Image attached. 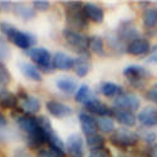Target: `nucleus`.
<instances>
[{
    "label": "nucleus",
    "instance_id": "nucleus-1",
    "mask_svg": "<svg viewBox=\"0 0 157 157\" xmlns=\"http://www.w3.org/2000/svg\"><path fill=\"white\" fill-rule=\"evenodd\" d=\"M0 30H2V33L11 43H14L17 47H19L21 49L29 50L36 43V39L33 34L19 30L17 27H14V25L10 23H6V21L0 23Z\"/></svg>",
    "mask_w": 157,
    "mask_h": 157
},
{
    "label": "nucleus",
    "instance_id": "nucleus-2",
    "mask_svg": "<svg viewBox=\"0 0 157 157\" xmlns=\"http://www.w3.org/2000/svg\"><path fill=\"white\" fill-rule=\"evenodd\" d=\"M65 5V20L69 29L82 32L88 28V19L83 13V4L79 2H64Z\"/></svg>",
    "mask_w": 157,
    "mask_h": 157
},
{
    "label": "nucleus",
    "instance_id": "nucleus-3",
    "mask_svg": "<svg viewBox=\"0 0 157 157\" xmlns=\"http://www.w3.org/2000/svg\"><path fill=\"white\" fill-rule=\"evenodd\" d=\"M63 39L73 50H75L77 53H79L81 56L88 57L89 52V36L83 34L82 32H77L69 28H65L62 30Z\"/></svg>",
    "mask_w": 157,
    "mask_h": 157
},
{
    "label": "nucleus",
    "instance_id": "nucleus-4",
    "mask_svg": "<svg viewBox=\"0 0 157 157\" xmlns=\"http://www.w3.org/2000/svg\"><path fill=\"white\" fill-rule=\"evenodd\" d=\"M109 141L113 146L126 150L128 147L136 146L140 141V136L137 132H135L132 129H128L126 127H121V128L114 129V132L109 137Z\"/></svg>",
    "mask_w": 157,
    "mask_h": 157
},
{
    "label": "nucleus",
    "instance_id": "nucleus-5",
    "mask_svg": "<svg viewBox=\"0 0 157 157\" xmlns=\"http://www.w3.org/2000/svg\"><path fill=\"white\" fill-rule=\"evenodd\" d=\"M28 56L36 64L39 69L50 73L53 71V58L50 52L43 47H33L28 50Z\"/></svg>",
    "mask_w": 157,
    "mask_h": 157
},
{
    "label": "nucleus",
    "instance_id": "nucleus-6",
    "mask_svg": "<svg viewBox=\"0 0 157 157\" xmlns=\"http://www.w3.org/2000/svg\"><path fill=\"white\" fill-rule=\"evenodd\" d=\"M123 75L128 79L129 84L135 88H143L145 82L150 77V73L146 68L141 67V65H128L123 69Z\"/></svg>",
    "mask_w": 157,
    "mask_h": 157
},
{
    "label": "nucleus",
    "instance_id": "nucleus-7",
    "mask_svg": "<svg viewBox=\"0 0 157 157\" xmlns=\"http://www.w3.org/2000/svg\"><path fill=\"white\" fill-rule=\"evenodd\" d=\"M141 106L140 98L131 92H123L118 97L113 99V108L117 109H123V111H137Z\"/></svg>",
    "mask_w": 157,
    "mask_h": 157
},
{
    "label": "nucleus",
    "instance_id": "nucleus-8",
    "mask_svg": "<svg viewBox=\"0 0 157 157\" xmlns=\"http://www.w3.org/2000/svg\"><path fill=\"white\" fill-rule=\"evenodd\" d=\"M65 152L71 157H84V140L79 133H72L65 141Z\"/></svg>",
    "mask_w": 157,
    "mask_h": 157
},
{
    "label": "nucleus",
    "instance_id": "nucleus-9",
    "mask_svg": "<svg viewBox=\"0 0 157 157\" xmlns=\"http://www.w3.org/2000/svg\"><path fill=\"white\" fill-rule=\"evenodd\" d=\"M117 36H118L121 40L124 43V42H133L136 39H138L140 36V32L137 29V25L135 24L133 20H124L122 21L118 28H117Z\"/></svg>",
    "mask_w": 157,
    "mask_h": 157
},
{
    "label": "nucleus",
    "instance_id": "nucleus-10",
    "mask_svg": "<svg viewBox=\"0 0 157 157\" xmlns=\"http://www.w3.org/2000/svg\"><path fill=\"white\" fill-rule=\"evenodd\" d=\"M15 117V121L19 126V128L21 131H24L27 135H32L34 133L35 131L39 128V123H38V118H35L34 116L32 114H25L23 113V111L20 108H18L17 116Z\"/></svg>",
    "mask_w": 157,
    "mask_h": 157
},
{
    "label": "nucleus",
    "instance_id": "nucleus-11",
    "mask_svg": "<svg viewBox=\"0 0 157 157\" xmlns=\"http://www.w3.org/2000/svg\"><path fill=\"white\" fill-rule=\"evenodd\" d=\"M84 108L89 114H94L98 117H111V118L113 117V108L108 107L106 103H103L97 97L84 104Z\"/></svg>",
    "mask_w": 157,
    "mask_h": 157
},
{
    "label": "nucleus",
    "instance_id": "nucleus-12",
    "mask_svg": "<svg viewBox=\"0 0 157 157\" xmlns=\"http://www.w3.org/2000/svg\"><path fill=\"white\" fill-rule=\"evenodd\" d=\"M47 111L56 118H65V117H69L73 113V108L68 104H65L63 102L56 101V99H50L45 103Z\"/></svg>",
    "mask_w": 157,
    "mask_h": 157
},
{
    "label": "nucleus",
    "instance_id": "nucleus-13",
    "mask_svg": "<svg viewBox=\"0 0 157 157\" xmlns=\"http://www.w3.org/2000/svg\"><path fill=\"white\" fill-rule=\"evenodd\" d=\"M79 124L82 128V132L84 133L86 137L93 136L98 133V126H97V118L88 112H81L79 113Z\"/></svg>",
    "mask_w": 157,
    "mask_h": 157
},
{
    "label": "nucleus",
    "instance_id": "nucleus-14",
    "mask_svg": "<svg viewBox=\"0 0 157 157\" xmlns=\"http://www.w3.org/2000/svg\"><path fill=\"white\" fill-rule=\"evenodd\" d=\"M20 109L23 111V113L25 114H34L36 112H39L42 107V103H40V99L36 98V97H33V96H29V94H25L23 92H20Z\"/></svg>",
    "mask_w": 157,
    "mask_h": 157
},
{
    "label": "nucleus",
    "instance_id": "nucleus-15",
    "mask_svg": "<svg viewBox=\"0 0 157 157\" xmlns=\"http://www.w3.org/2000/svg\"><path fill=\"white\" fill-rule=\"evenodd\" d=\"M151 50V44L146 38H138L136 40L131 42L127 44L126 52L131 56L140 57V56H145Z\"/></svg>",
    "mask_w": 157,
    "mask_h": 157
},
{
    "label": "nucleus",
    "instance_id": "nucleus-16",
    "mask_svg": "<svg viewBox=\"0 0 157 157\" xmlns=\"http://www.w3.org/2000/svg\"><path fill=\"white\" fill-rule=\"evenodd\" d=\"M137 121L145 127H156L157 126V107L147 106L140 111Z\"/></svg>",
    "mask_w": 157,
    "mask_h": 157
},
{
    "label": "nucleus",
    "instance_id": "nucleus-17",
    "mask_svg": "<svg viewBox=\"0 0 157 157\" xmlns=\"http://www.w3.org/2000/svg\"><path fill=\"white\" fill-rule=\"evenodd\" d=\"M82 9H83V13H84V15L87 17L88 20L97 23V24L103 23L104 10L101 6H98L96 4H92V3H86V4H83Z\"/></svg>",
    "mask_w": 157,
    "mask_h": 157
},
{
    "label": "nucleus",
    "instance_id": "nucleus-18",
    "mask_svg": "<svg viewBox=\"0 0 157 157\" xmlns=\"http://www.w3.org/2000/svg\"><path fill=\"white\" fill-rule=\"evenodd\" d=\"M113 118L117 120L120 124L124 126L126 128L135 127L137 123V116L131 112V111H123V109H117L113 108Z\"/></svg>",
    "mask_w": 157,
    "mask_h": 157
},
{
    "label": "nucleus",
    "instance_id": "nucleus-19",
    "mask_svg": "<svg viewBox=\"0 0 157 157\" xmlns=\"http://www.w3.org/2000/svg\"><path fill=\"white\" fill-rule=\"evenodd\" d=\"M18 67H19L20 73L24 77H27L28 79L34 81V82H42L43 81L42 73H40V71H39V68L36 67V65H34L29 62H19Z\"/></svg>",
    "mask_w": 157,
    "mask_h": 157
},
{
    "label": "nucleus",
    "instance_id": "nucleus-20",
    "mask_svg": "<svg viewBox=\"0 0 157 157\" xmlns=\"http://www.w3.org/2000/svg\"><path fill=\"white\" fill-rule=\"evenodd\" d=\"M74 65V58L64 52H57L53 56V68L59 71H71Z\"/></svg>",
    "mask_w": 157,
    "mask_h": 157
},
{
    "label": "nucleus",
    "instance_id": "nucleus-21",
    "mask_svg": "<svg viewBox=\"0 0 157 157\" xmlns=\"http://www.w3.org/2000/svg\"><path fill=\"white\" fill-rule=\"evenodd\" d=\"M18 96L8 89L0 90V107L4 109H15L18 106Z\"/></svg>",
    "mask_w": 157,
    "mask_h": 157
},
{
    "label": "nucleus",
    "instance_id": "nucleus-22",
    "mask_svg": "<svg viewBox=\"0 0 157 157\" xmlns=\"http://www.w3.org/2000/svg\"><path fill=\"white\" fill-rule=\"evenodd\" d=\"M98 90L104 97H112V98L118 97L124 92L120 84H116L113 82H102L98 87Z\"/></svg>",
    "mask_w": 157,
    "mask_h": 157
},
{
    "label": "nucleus",
    "instance_id": "nucleus-23",
    "mask_svg": "<svg viewBox=\"0 0 157 157\" xmlns=\"http://www.w3.org/2000/svg\"><path fill=\"white\" fill-rule=\"evenodd\" d=\"M57 88L63 93H67V94H72L74 92H77L78 86H77V81L73 79L72 77H60L57 79L56 82Z\"/></svg>",
    "mask_w": 157,
    "mask_h": 157
},
{
    "label": "nucleus",
    "instance_id": "nucleus-24",
    "mask_svg": "<svg viewBox=\"0 0 157 157\" xmlns=\"http://www.w3.org/2000/svg\"><path fill=\"white\" fill-rule=\"evenodd\" d=\"M73 69L77 73L78 77H86L90 69H92V64L89 62V57L86 56H81L74 59V65H73Z\"/></svg>",
    "mask_w": 157,
    "mask_h": 157
},
{
    "label": "nucleus",
    "instance_id": "nucleus-25",
    "mask_svg": "<svg viewBox=\"0 0 157 157\" xmlns=\"http://www.w3.org/2000/svg\"><path fill=\"white\" fill-rule=\"evenodd\" d=\"M142 23L145 28L151 29L157 25V6L147 8L142 14Z\"/></svg>",
    "mask_w": 157,
    "mask_h": 157
},
{
    "label": "nucleus",
    "instance_id": "nucleus-26",
    "mask_svg": "<svg viewBox=\"0 0 157 157\" xmlns=\"http://www.w3.org/2000/svg\"><path fill=\"white\" fill-rule=\"evenodd\" d=\"M74 97H75V101L82 103L83 106H84V104H87L89 101H92L93 98H96L94 93L90 90V88L87 84H82V86L78 87Z\"/></svg>",
    "mask_w": 157,
    "mask_h": 157
},
{
    "label": "nucleus",
    "instance_id": "nucleus-27",
    "mask_svg": "<svg viewBox=\"0 0 157 157\" xmlns=\"http://www.w3.org/2000/svg\"><path fill=\"white\" fill-rule=\"evenodd\" d=\"M44 143H47V137L40 127H39L34 133L28 135V146L30 148H38L42 145H44Z\"/></svg>",
    "mask_w": 157,
    "mask_h": 157
},
{
    "label": "nucleus",
    "instance_id": "nucleus-28",
    "mask_svg": "<svg viewBox=\"0 0 157 157\" xmlns=\"http://www.w3.org/2000/svg\"><path fill=\"white\" fill-rule=\"evenodd\" d=\"M89 50L92 53L104 57L106 56V49H104V42L101 36L93 35V36H89Z\"/></svg>",
    "mask_w": 157,
    "mask_h": 157
},
{
    "label": "nucleus",
    "instance_id": "nucleus-29",
    "mask_svg": "<svg viewBox=\"0 0 157 157\" xmlns=\"http://www.w3.org/2000/svg\"><path fill=\"white\" fill-rule=\"evenodd\" d=\"M97 126H98V131H101L103 133H113L116 129L114 122L111 117H98Z\"/></svg>",
    "mask_w": 157,
    "mask_h": 157
},
{
    "label": "nucleus",
    "instance_id": "nucleus-30",
    "mask_svg": "<svg viewBox=\"0 0 157 157\" xmlns=\"http://www.w3.org/2000/svg\"><path fill=\"white\" fill-rule=\"evenodd\" d=\"M14 9H15V14L18 17H20L21 19H24V20H30V19H33L35 17L34 8H28V6L18 3V4H15Z\"/></svg>",
    "mask_w": 157,
    "mask_h": 157
},
{
    "label": "nucleus",
    "instance_id": "nucleus-31",
    "mask_svg": "<svg viewBox=\"0 0 157 157\" xmlns=\"http://www.w3.org/2000/svg\"><path fill=\"white\" fill-rule=\"evenodd\" d=\"M86 141H87V146L90 150L101 148V147H104V145H106V138H104L102 135H99V133L86 137Z\"/></svg>",
    "mask_w": 157,
    "mask_h": 157
},
{
    "label": "nucleus",
    "instance_id": "nucleus-32",
    "mask_svg": "<svg viewBox=\"0 0 157 157\" xmlns=\"http://www.w3.org/2000/svg\"><path fill=\"white\" fill-rule=\"evenodd\" d=\"M107 43L113 50H117V52H120V53L121 52H126L127 45H124V43L117 36V34H109L107 36Z\"/></svg>",
    "mask_w": 157,
    "mask_h": 157
},
{
    "label": "nucleus",
    "instance_id": "nucleus-33",
    "mask_svg": "<svg viewBox=\"0 0 157 157\" xmlns=\"http://www.w3.org/2000/svg\"><path fill=\"white\" fill-rule=\"evenodd\" d=\"M11 82V74L9 69L3 63H0V90L5 89V87Z\"/></svg>",
    "mask_w": 157,
    "mask_h": 157
},
{
    "label": "nucleus",
    "instance_id": "nucleus-34",
    "mask_svg": "<svg viewBox=\"0 0 157 157\" xmlns=\"http://www.w3.org/2000/svg\"><path fill=\"white\" fill-rule=\"evenodd\" d=\"M10 56H11V50H10L6 40L0 35V62L8 59Z\"/></svg>",
    "mask_w": 157,
    "mask_h": 157
},
{
    "label": "nucleus",
    "instance_id": "nucleus-35",
    "mask_svg": "<svg viewBox=\"0 0 157 157\" xmlns=\"http://www.w3.org/2000/svg\"><path fill=\"white\" fill-rule=\"evenodd\" d=\"M88 157H112L111 151L104 146L101 148H96V150H90Z\"/></svg>",
    "mask_w": 157,
    "mask_h": 157
},
{
    "label": "nucleus",
    "instance_id": "nucleus-36",
    "mask_svg": "<svg viewBox=\"0 0 157 157\" xmlns=\"http://www.w3.org/2000/svg\"><path fill=\"white\" fill-rule=\"evenodd\" d=\"M140 136V140H143L148 146H153V143L157 141V137H156V135L153 133V132H151V131H145V132H142L141 135H138Z\"/></svg>",
    "mask_w": 157,
    "mask_h": 157
},
{
    "label": "nucleus",
    "instance_id": "nucleus-37",
    "mask_svg": "<svg viewBox=\"0 0 157 157\" xmlns=\"http://www.w3.org/2000/svg\"><path fill=\"white\" fill-rule=\"evenodd\" d=\"M33 6L34 10L36 11H47L50 6V2H47V0H35L33 2Z\"/></svg>",
    "mask_w": 157,
    "mask_h": 157
},
{
    "label": "nucleus",
    "instance_id": "nucleus-38",
    "mask_svg": "<svg viewBox=\"0 0 157 157\" xmlns=\"http://www.w3.org/2000/svg\"><path fill=\"white\" fill-rule=\"evenodd\" d=\"M145 96H146V98L148 101H151V102H153V103L157 104V83L153 84L152 87H150L147 89V92H146Z\"/></svg>",
    "mask_w": 157,
    "mask_h": 157
},
{
    "label": "nucleus",
    "instance_id": "nucleus-39",
    "mask_svg": "<svg viewBox=\"0 0 157 157\" xmlns=\"http://www.w3.org/2000/svg\"><path fill=\"white\" fill-rule=\"evenodd\" d=\"M36 157H58V156H56L50 150H39Z\"/></svg>",
    "mask_w": 157,
    "mask_h": 157
},
{
    "label": "nucleus",
    "instance_id": "nucleus-40",
    "mask_svg": "<svg viewBox=\"0 0 157 157\" xmlns=\"http://www.w3.org/2000/svg\"><path fill=\"white\" fill-rule=\"evenodd\" d=\"M146 157H157V146H150L146 150Z\"/></svg>",
    "mask_w": 157,
    "mask_h": 157
},
{
    "label": "nucleus",
    "instance_id": "nucleus-41",
    "mask_svg": "<svg viewBox=\"0 0 157 157\" xmlns=\"http://www.w3.org/2000/svg\"><path fill=\"white\" fill-rule=\"evenodd\" d=\"M8 126V121H6V117L0 112V132H3L4 128Z\"/></svg>",
    "mask_w": 157,
    "mask_h": 157
},
{
    "label": "nucleus",
    "instance_id": "nucleus-42",
    "mask_svg": "<svg viewBox=\"0 0 157 157\" xmlns=\"http://www.w3.org/2000/svg\"><path fill=\"white\" fill-rule=\"evenodd\" d=\"M14 157H33L29 152H27L25 150H18L15 153H14Z\"/></svg>",
    "mask_w": 157,
    "mask_h": 157
},
{
    "label": "nucleus",
    "instance_id": "nucleus-43",
    "mask_svg": "<svg viewBox=\"0 0 157 157\" xmlns=\"http://www.w3.org/2000/svg\"><path fill=\"white\" fill-rule=\"evenodd\" d=\"M147 62H148V63H156V64H157V54L151 56V57L147 59Z\"/></svg>",
    "mask_w": 157,
    "mask_h": 157
}]
</instances>
